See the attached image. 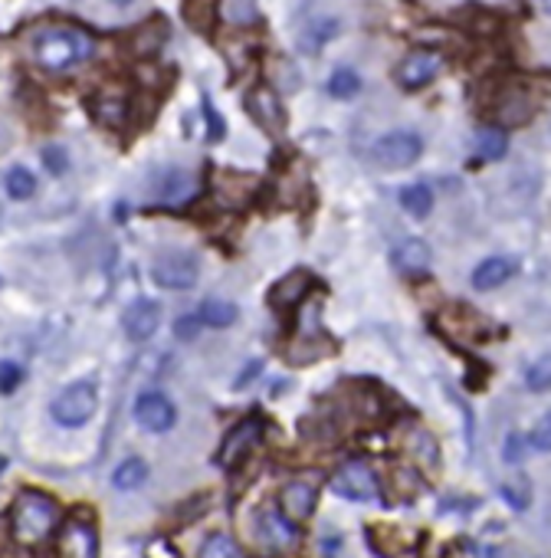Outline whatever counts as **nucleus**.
Returning a JSON list of instances; mask_svg holds the SVG:
<instances>
[{"label": "nucleus", "mask_w": 551, "mask_h": 558, "mask_svg": "<svg viewBox=\"0 0 551 558\" xmlns=\"http://www.w3.org/2000/svg\"><path fill=\"white\" fill-rule=\"evenodd\" d=\"M56 525H60V506H56L53 496L24 490L14 499V506H10V533H14V539L20 545L34 549V545L50 539Z\"/></svg>", "instance_id": "obj_1"}, {"label": "nucleus", "mask_w": 551, "mask_h": 558, "mask_svg": "<svg viewBox=\"0 0 551 558\" xmlns=\"http://www.w3.org/2000/svg\"><path fill=\"white\" fill-rule=\"evenodd\" d=\"M92 56V40L76 26H46L36 34L34 60L46 73H66Z\"/></svg>", "instance_id": "obj_2"}, {"label": "nucleus", "mask_w": 551, "mask_h": 558, "mask_svg": "<svg viewBox=\"0 0 551 558\" xmlns=\"http://www.w3.org/2000/svg\"><path fill=\"white\" fill-rule=\"evenodd\" d=\"M335 352V342L325 335L322 328V316H319V302H309L305 309L299 312V328H295L293 342L285 348V358L293 365H312L315 358H325V355Z\"/></svg>", "instance_id": "obj_3"}, {"label": "nucleus", "mask_w": 551, "mask_h": 558, "mask_svg": "<svg viewBox=\"0 0 551 558\" xmlns=\"http://www.w3.org/2000/svg\"><path fill=\"white\" fill-rule=\"evenodd\" d=\"M535 93L526 83H502L489 99V115L496 119V125H506V129H516V125H526L535 115Z\"/></svg>", "instance_id": "obj_4"}, {"label": "nucleus", "mask_w": 551, "mask_h": 558, "mask_svg": "<svg viewBox=\"0 0 551 558\" xmlns=\"http://www.w3.org/2000/svg\"><path fill=\"white\" fill-rule=\"evenodd\" d=\"M95 407H99L95 385L92 381H76V385L63 387L60 395H56L50 414H53V421L60 424V427H82V424H89V417L95 414Z\"/></svg>", "instance_id": "obj_5"}, {"label": "nucleus", "mask_w": 551, "mask_h": 558, "mask_svg": "<svg viewBox=\"0 0 551 558\" xmlns=\"http://www.w3.org/2000/svg\"><path fill=\"white\" fill-rule=\"evenodd\" d=\"M332 493H338V496L344 499H354V503H371V499H378L381 493V483L378 476H374V470H371L364 460H348V464H342L335 473H332Z\"/></svg>", "instance_id": "obj_6"}, {"label": "nucleus", "mask_w": 551, "mask_h": 558, "mask_svg": "<svg viewBox=\"0 0 551 558\" xmlns=\"http://www.w3.org/2000/svg\"><path fill=\"white\" fill-rule=\"evenodd\" d=\"M198 257L188 253V250H168L151 267V276H155V283L161 289H190V286L198 283Z\"/></svg>", "instance_id": "obj_7"}, {"label": "nucleus", "mask_w": 551, "mask_h": 558, "mask_svg": "<svg viewBox=\"0 0 551 558\" xmlns=\"http://www.w3.org/2000/svg\"><path fill=\"white\" fill-rule=\"evenodd\" d=\"M423 155V142L417 132H388L374 142V162L384 168H411Z\"/></svg>", "instance_id": "obj_8"}, {"label": "nucleus", "mask_w": 551, "mask_h": 558, "mask_svg": "<svg viewBox=\"0 0 551 558\" xmlns=\"http://www.w3.org/2000/svg\"><path fill=\"white\" fill-rule=\"evenodd\" d=\"M246 112H250V119L256 122L266 135H283L285 109H283V103H279V95H276L273 86H266V83L253 86L250 93H246Z\"/></svg>", "instance_id": "obj_9"}, {"label": "nucleus", "mask_w": 551, "mask_h": 558, "mask_svg": "<svg viewBox=\"0 0 551 558\" xmlns=\"http://www.w3.org/2000/svg\"><path fill=\"white\" fill-rule=\"evenodd\" d=\"M259 440H263V417H246V421H240L224 437V446H220V466H224V470H237V466L256 450Z\"/></svg>", "instance_id": "obj_10"}, {"label": "nucleus", "mask_w": 551, "mask_h": 558, "mask_svg": "<svg viewBox=\"0 0 551 558\" xmlns=\"http://www.w3.org/2000/svg\"><path fill=\"white\" fill-rule=\"evenodd\" d=\"M56 558H99V535L86 519H69L63 523L56 539Z\"/></svg>", "instance_id": "obj_11"}, {"label": "nucleus", "mask_w": 551, "mask_h": 558, "mask_svg": "<svg viewBox=\"0 0 551 558\" xmlns=\"http://www.w3.org/2000/svg\"><path fill=\"white\" fill-rule=\"evenodd\" d=\"M259 545H266L269 552H285L295 545V525L293 519H285V513L279 509H259L256 513V525H253Z\"/></svg>", "instance_id": "obj_12"}, {"label": "nucleus", "mask_w": 551, "mask_h": 558, "mask_svg": "<svg viewBox=\"0 0 551 558\" xmlns=\"http://www.w3.org/2000/svg\"><path fill=\"white\" fill-rule=\"evenodd\" d=\"M135 421L145 430H151V434H164V430L174 427L178 411H174V404L161 391H145L135 401Z\"/></svg>", "instance_id": "obj_13"}, {"label": "nucleus", "mask_w": 551, "mask_h": 558, "mask_svg": "<svg viewBox=\"0 0 551 558\" xmlns=\"http://www.w3.org/2000/svg\"><path fill=\"white\" fill-rule=\"evenodd\" d=\"M158 326H161V306L155 299H135L121 318V328L131 342H148L158 332Z\"/></svg>", "instance_id": "obj_14"}, {"label": "nucleus", "mask_w": 551, "mask_h": 558, "mask_svg": "<svg viewBox=\"0 0 551 558\" xmlns=\"http://www.w3.org/2000/svg\"><path fill=\"white\" fill-rule=\"evenodd\" d=\"M440 73V53L433 50H413L401 66H397V83L404 89H423Z\"/></svg>", "instance_id": "obj_15"}, {"label": "nucleus", "mask_w": 551, "mask_h": 558, "mask_svg": "<svg viewBox=\"0 0 551 558\" xmlns=\"http://www.w3.org/2000/svg\"><path fill=\"white\" fill-rule=\"evenodd\" d=\"M315 486L305 480H293L285 483L283 493H279V509L285 513V519H293V523H302V519H309L312 509H315Z\"/></svg>", "instance_id": "obj_16"}, {"label": "nucleus", "mask_w": 551, "mask_h": 558, "mask_svg": "<svg viewBox=\"0 0 551 558\" xmlns=\"http://www.w3.org/2000/svg\"><path fill=\"white\" fill-rule=\"evenodd\" d=\"M391 259H394V267L401 269L404 276H420V273H427V269H430L433 253H430V247H427L423 240L411 237V240L397 243L394 253H391Z\"/></svg>", "instance_id": "obj_17"}, {"label": "nucleus", "mask_w": 551, "mask_h": 558, "mask_svg": "<svg viewBox=\"0 0 551 558\" xmlns=\"http://www.w3.org/2000/svg\"><path fill=\"white\" fill-rule=\"evenodd\" d=\"M516 273H518L516 257H489L473 269V286L476 289H496V286L508 283Z\"/></svg>", "instance_id": "obj_18"}, {"label": "nucleus", "mask_w": 551, "mask_h": 558, "mask_svg": "<svg viewBox=\"0 0 551 558\" xmlns=\"http://www.w3.org/2000/svg\"><path fill=\"white\" fill-rule=\"evenodd\" d=\"M305 296H309V273L293 269V273L283 276V279L273 286V292H269V306H273V309H293V306H299Z\"/></svg>", "instance_id": "obj_19"}, {"label": "nucleus", "mask_w": 551, "mask_h": 558, "mask_svg": "<svg viewBox=\"0 0 551 558\" xmlns=\"http://www.w3.org/2000/svg\"><path fill=\"white\" fill-rule=\"evenodd\" d=\"M181 17L194 34L210 36L217 26V17H220V0H184Z\"/></svg>", "instance_id": "obj_20"}, {"label": "nucleus", "mask_w": 551, "mask_h": 558, "mask_svg": "<svg viewBox=\"0 0 551 558\" xmlns=\"http://www.w3.org/2000/svg\"><path fill=\"white\" fill-rule=\"evenodd\" d=\"M164 44H168V24H164L161 17L141 24L138 30H131V36H129V46L135 56H155Z\"/></svg>", "instance_id": "obj_21"}, {"label": "nucleus", "mask_w": 551, "mask_h": 558, "mask_svg": "<svg viewBox=\"0 0 551 558\" xmlns=\"http://www.w3.org/2000/svg\"><path fill=\"white\" fill-rule=\"evenodd\" d=\"M253 194H256V178H250V174L227 171L217 181V198L227 201V207H243Z\"/></svg>", "instance_id": "obj_22"}, {"label": "nucleus", "mask_w": 551, "mask_h": 558, "mask_svg": "<svg viewBox=\"0 0 551 558\" xmlns=\"http://www.w3.org/2000/svg\"><path fill=\"white\" fill-rule=\"evenodd\" d=\"M129 99H121V95H99L92 99V119L105 129H121L125 122H129Z\"/></svg>", "instance_id": "obj_23"}, {"label": "nucleus", "mask_w": 551, "mask_h": 558, "mask_svg": "<svg viewBox=\"0 0 551 558\" xmlns=\"http://www.w3.org/2000/svg\"><path fill=\"white\" fill-rule=\"evenodd\" d=\"M335 34H338V20L319 17V20H312V24H305V30H302V36H299V46L305 53H319Z\"/></svg>", "instance_id": "obj_24"}, {"label": "nucleus", "mask_w": 551, "mask_h": 558, "mask_svg": "<svg viewBox=\"0 0 551 558\" xmlns=\"http://www.w3.org/2000/svg\"><path fill=\"white\" fill-rule=\"evenodd\" d=\"M148 480V464L141 456H129V460H121L112 473V486L115 490H138L141 483Z\"/></svg>", "instance_id": "obj_25"}, {"label": "nucleus", "mask_w": 551, "mask_h": 558, "mask_svg": "<svg viewBox=\"0 0 551 558\" xmlns=\"http://www.w3.org/2000/svg\"><path fill=\"white\" fill-rule=\"evenodd\" d=\"M506 152H508V138L499 125H489V129H482L479 135H476V155H479L482 162H499Z\"/></svg>", "instance_id": "obj_26"}, {"label": "nucleus", "mask_w": 551, "mask_h": 558, "mask_svg": "<svg viewBox=\"0 0 551 558\" xmlns=\"http://www.w3.org/2000/svg\"><path fill=\"white\" fill-rule=\"evenodd\" d=\"M401 207H404L407 214L423 220V217L433 210V191L427 184H411V188L401 191Z\"/></svg>", "instance_id": "obj_27"}, {"label": "nucleus", "mask_w": 551, "mask_h": 558, "mask_svg": "<svg viewBox=\"0 0 551 558\" xmlns=\"http://www.w3.org/2000/svg\"><path fill=\"white\" fill-rule=\"evenodd\" d=\"M358 93H362V76H358L354 69L342 66L328 76V95H332V99H354Z\"/></svg>", "instance_id": "obj_28"}, {"label": "nucleus", "mask_w": 551, "mask_h": 558, "mask_svg": "<svg viewBox=\"0 0 551 558\" xmlns=\"http://www.w3.org/2000/svg\"><path fill=\"white\" fill-rule=\"evenodd\" d=\"M198 316L204 318V326L227 328L237 322V306H233V302H224V299H207L198 309Z\"/></svg>", "instance_id": "obj_29"}, {"label": "nucleus", "mask_w": 551, "mask_h": 558, "mask_svg": "<svg viewBox=\"0 0 551 558\" xmlns=\"http://www.w3.org/2000/svg\"><path fill=\"white\" fill-rule=\"evenodd\" d=\"M4 188H7V194L14 201H26V198H34V191H36V178L30 171H26L24 164H14L7 174H4Z\"/></svg>", "instance_id": "obj_30"}, {"label": "nucleus", "mask_w": 551, "mask_h": 558, "mask_svg": "<svg viewBox=\"0 0 551 558\" xmlns=\"http://www.w3.org/2000/svg\"><path fill=\"white\" fill-rule=\"evenodd\" d=\"M198 558H243L240 545L230 539V535L224 533H214V535H207L204 545L198 549Z\"/></svg>", "instance_id": "obj_31"}, {"label": "nucleus", "mask_w": 551, "mask_h": 558, "mask_svg": "<svg viewBox=\"0 0 551 558\" xmlns=\"http://www.w3.org/2000/svg\"><path fill=\"white\" fill-rule=\"evenodd\" d=\"M407 450H411V454L417 456L423 466H437L440 464V450H437V444H433V437L427 434V430H413L411 440H407Z\"/></svg>", "instance_id": "obj_32"}, {"label": "nucleus", "mask_w": 551, "mask_h": 558, "mask_svg": "<svg viewBox=\"0 0 551 558\" xmlns=\"http://www.w3.org/2000/svg\"><path fill=\"white\" fill-rule=\"evenodd\" d=\"M194 191V181H190L188 171H168V181L158 184V194L164 201H184Z\"/></svg>", "instance_id": "obj_33"}, {"label": "nucleus", "mask_w": 551, "mask_h": 558, "mask_svg": "<svg viewBox=\"0 0 551 558\" xmlns=\"http://www.w3.org/2000/svg\"><path fill=\"white\" fill-rule=\"evenodd\" d=\"M526 385L532 391H548L551 387V355H542L538 361H532L526 371Z\"/></svg>", "instance_id": "obj_34"}, {"label": "nucleus", "mask_w": 551, "mask_h": 558, "mask_svg": "<svg viewBox=\"0 0 551 558\" xmlns=\"http://www.w3.org/2000/svg\"><path fill=\"white\" fill-rule=\"evenodd\" d=\"M200 109H204V122H207V142H220L227 135V122L220 119V112L214 109L210 95H200Z\"/></svg>", "instance_id": "obj_35"}, {"label": "nucleus", "mask_w": 551, "mask_h": 558, "mask_svg": "<svg viewBox=\"0 0 551 558\" xmlns=\"http://www.w3.org/2000/svg\"><path fill=\"white\" fill-rule=\"evenodd\" d=\"M391 483L397 486V496L401 499H413L420 493V480H417V473L407 470V466H394L391 470Z\"/></svg>", "instance_id": "obj_36"}, {"label": "nucleus", "mask_w": 551, "mask_h": 558, "mask_svg": "<svg viewBox=\"0 0 551 558\" xmlns=\"http://www.w3.org/2000/svg\"><path fill=\"white\" fill-rule=\"evenodd\" d=\"M502 496H506L508 506H516L518 513H522V509H528V499H532L528 480H522V476H518L516 483H506V486H502Z\"/></svg>", "instance_id": "obj_37"}, {"label": "nucleus", "mask_w": 551, "mask_h": 558, "mask_svg": "<svg viewBox=\"0 0 551 558\" xmlns=\"http://www.w3.org/2000/svg\"><path fill=\"white\" fill-rule=\"evenodd\" d=\"M44 168L50 174H56V178H60V174H66L69 171V155H66V148H60V145H46L44 148Z\"/></svg>", "instance_id": "obj_38"}, {"label": "nucleus", "mask_w": 551, "mask_h": 558, "mask_svg": "<svg viewBox=\"0 0 551 558\" xmlns=\"http://www.w3.org/2000/svg\"><path fill=\"white\" fill-rule=\"evenodd\" d=\"M0 387H4V395H14L20 387V381H24V368H20L17 361H10V358H4L0 361Z\"/></svg>", "instance_id": "obj_39"}, {"label": "nucleus", "mask_w": 551, "mask_h": 558, "mask_svg": "<svg viewBox=\"0 0 551 558\" xmlns=\"http://www.w3.org/2000/svg\"><path fill=\"white\" fill-rule=\"evenodd\" d=\"M528 444H532L535 450H545V454L551 450V411L545 414L542 421L532 427V434H528Z\"/></svg>", "instance_id": "obj_40"}, {"label": "nucleus", "mask_w": 551, "mask_h": 558, "mask_svg": "<svg viewBox=\"0 0 551 558\" xmlns=\"http://www.w3.org/2000/svg\"><path fill=\"white\" fill-rule=\"evenodd\" d=\"M502 460L506 464H522L526 460V437L522 434H508L506 446H502Z\"/></svg>", "instance_id": "obj_41"}, {"label": "nucleus", "mask_w": 551, "mask_h": 558, "mask_svg": "<svg viewBox=\"0 0 551 558\" xmlns=\"http://www.w3.org/2000/svg\"><path fill=\"white\" fill-rule=\"evenodd\" d=\"M259 375H263V361H259V358L246 361V365H243V371H240V375L233 378V391H246V387H250L253 381L259 378Z\"/></svg>", "instance_id": "obj_42"}, {"label": "nucleus", "mask_w": 551, "mask_h": 558, "mask_svg": "<svg viewBox=\"0 0 551 558\" xmlns=\"http://www.w3.org/2000/svg\"><path fill=\"white\" fill-rule=\"evenodd\" d=\"M200 326H204V318L200 316H181L174 322V335H178L181 342H190V338H198Z\"/></svg>", "instance_id": "obj_43"}, {"label": "nucleus", "mask_w": 551, "mask_h": 558, "mask_svg": "<svg viewBox=\"0 0 551 558\" xmlns=\"http://www.w3.org/2000/svg\"><path fill=\"white\" fill-rule=\"evenodd\" d=\"M538 4H542V10H545V14H551V0H538Z\"/></svg>", "instance_id": "obj_44"}, {"label": "nucleus", "mask_w": 551, "mask_h": 558, "mask_svg": "<svg viewBox=\"0 0 551 558\" xmlns=\"http://www.w3.org/2000/svg\"><path fill=\"white\" fill-rule=\"evenodd\" d=\"M112 4H115V7H129L131 0H112Z\"/></svg>", "instance_id": "obj_45"}]
</instances>
